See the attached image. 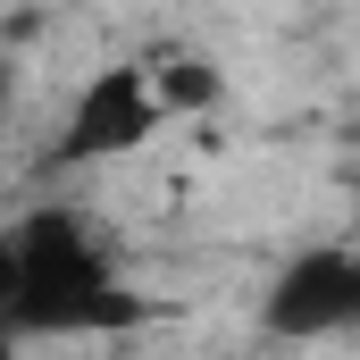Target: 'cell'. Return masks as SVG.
Returning a JSON list of instances; mask_svg holds the SVG:
<instances>
[{"label":"cell","mask_w":360,"mask_h":360,"mask_svg":"<svg viewBox=\"0 0 360 360\" xmlns=\"http://www.w3.org/2000/svg\"><path fill=\"white\" fill-rule=\"evenodd\" d=\"M8 109H17V59L0 51V126H8Z\"/></svg>","instance_id":"5"},{"label":"cell","mask_w":360,"mask_h":360,"mask_svg":"<svg viewBox=\"0 0 360 360\" xmlns=\"http://www.w3.org/2000/svg\"><path fill=\"white\" fill-rule=\"evenodd\" d=\"M160 117H168V101H160V76H151L143 59L101 68V76L76 92L68 126H59V160H126V151H143V143L160 134Z\"/></svg>","instance_id":"3"},{"label":"cell","mask_w":360,"mask_h":360,"mask_svg":"<svg viewBox=\"0 0 360 360\" xmlns=\"http://www.w3.org/2000/svg\"><path fill=\"white\" fill-rule=\"evenodd\" d=\"M151 76H160V101H168V109H210V101L226 92V76H218L210 59H176V68H151Z\"/></svg>","instance_id":"4"},{"label":"cell","mask_w":360,"mask_h":360,"mask_svg":"<svg viewBox=\"0 0 360 360\" xmlns=\"http://www.w3.org/2000/svg\"><path fill=\"white\" fill-rule=\"evenodd\" d=\"M134 293L117 285L109 243L92 235L84 210H25L0 235V335H101L126 327Z\"/></svg>","instance_id":"1"},{"label":"cell","mask_w":360,"mask_h":360,"mask_svg":"<svg viewBox=\"0 0 360 360\" xmlns=\"http://www.w3.org/2000/svg\"><path fill=\"white\" fill-rule=\"evenodd\" d=\"M260 327L285 344H327V335H360V252L352 243H310L276 269Z\"/></svg>","instance_id":"2"}]
</instances>
